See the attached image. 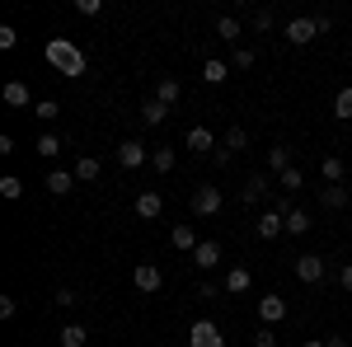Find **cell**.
<instances>
[{
    "label": "cell",
    "mask_w": 352,
    "mask_h": 347,
    "mask_svg": "<svg viewBox=\"0 0 352 347\" xmlns=\"http://www.w3.org/2000/svg\"><path fill=\"white\" fill-rule=\"evenodd\" d=\"M47 61H52L61 76H85V56L76 43H66V38H52L47 43Z\"/></svg>",
    "instance_id": "6da1fadb"
},
{
    "label": "cell",
    "mask_w": 352,
    "mask_h": 347,
    "mask_svg": "<svg viewBox=\"0 0 352 347\" xmlns=\"http://www.w3.org/2000/svg\"><path fill=\"white\" fill-rule=\"evenodd\" d=\"M221 207H226V197H221V188L202 183L197 192H192V216H217Z\"/></svg>",
    "instance_id": "7a4b0ae2"
},
{
    "label": "cell",
    "mask_w": 352,
    "mask_h": 347,
    "mask_svg": "<svg viewBox=\"0 0 352 347\" xmlns=\"http://www.w3.org/2000/svg\"><path fill=\"white\" fill-rule=\"evenodd\" d=\"M315 38H320L315 14H300V19H292V24H287V43H292V47H305V43H315Z\"/></svg>",
    "instance_id": "3957f363"
},
{
    "label": "cell",
    "mask_w": 352,
    "mask_h": 347,
    "mask_svg": "<svg viewBox=\"0 0 352 347\" xmlns=\"http://www.w3.org/2000/svg\"><path fill=\"white\" fill-rule=\"evenodd\" d=\"M132 287H136V291H146V295H155L164 287V272L155 263H136L132 267Z\"/></svg>",
    "instance_id": "277c9868"
},
{
    "label": "cell",
    "mask_w": 352,
    "mask_h": 347,
    "mask_svg": "<svg viewBox=\"0 0 352 347\" xmlns=\"http://www.w3.org/2000/svg\"><path fill=\"white\" fill-rule=\"evenodd\" d=\"M188 347H226V338H221V328L212 320H197L188 328Z\"/></svg>",
    "instance_id": "5b68a950"
},
{
    "label": "cell",
    "mask_w": 352,
    "mask_h": 347,
    "mask_svg": "<svg viewBox=\"0 0 352 347\" xmlns=\"http://www.w3.org/2000/svg\"><path fill=\"white\" fill-rule=\"evenodd\" d=\"M254 230H258V240H277V235H287V216L272 207V212H263L254 221Z\"/></svg>",
    "instance_id": "8992f818"
},
{
    "label": "cell",
    "mask_w": 352,
    "mask_h": 347,
    "mask_svg": "<svg viewBox=\"0 0 352 347\" xmlns=\"http://www.w3.org/2000/svg\"><path fill=\"white\" fill-rule=\"evenodd\" d=\"M296 277L305 282V287L324 282V258H320V254H300V258H296Z\"/></svg>",
    "instance_id": "52a82bcc"
},
{
    "label": "cell",
    "mask_w": 352,
    "mask_h": 347,
    "mask_svg": "<svg viewBox=\"0 0 352 347\" xmlns=\"http://www.w3.org/2000/svg\"><path fill=\"white\" fill-rule=\"evenodd\" d=\"M146 160H151V146H141V141H122L118 146V164L122 169H141Z\"/></svg>",
    "instance_id": "ba28073f"
},
{
    "label": "cell",
    "mask_w": 352,
    "mask_h": 347,
    "mask_svg": "<svg viewBox=\"0 0 352 347\" xmlns=\"http://www.w3.org/2000/svg\"><path fill=\"white\" fill-rule=\"evenodd\" d=\"M268 174H249V183L240 188V202L244 207H258V202H263V197H268Z\"/></svg>",
    "instance_id": "9c48e42d"
},
{
    "label": "cell",
    "mask_w": 352,
    "mask_h": 347,
    "mask_svg": "<svg viewBox=\"0 0 352 347\" xmlns=\"http://www.w3.org/2000/svg\"><path fill=\"white\" fill-rule=\"evenodd\" d=\"M160 212H164V197L155 192V188H146V192H136V216H141V221H155Z\"/></svg>",
    "instance_id": "30bf717a"
},
{
    "label": "cell",
    "mask_w": 352,
    "mask_h": 347,
    "mask_svg": "<svg viewBox=\"0 0 352 347\" xmlns=\"http://www.w3.org/2000/svg\"><path fill=\"white\" fill-rule=\"evenodd\" d=\"M258 320L268 324V328H272V324H282V320H287V300H282V295H263V300H258Z\"/></svg>",
    "instance_id": "8fae6325"
},
{
    "label": "cell",
    "mask_w": 352,
    "mask_h": 347,
    "mask_svg": "<svg viewBox=\"0 0 352 347\" xmlns=\"http://www.w3.org/2000/svg\"><path fill=\"white\" fill-rule=\"evenodd\" d=\"M184 146H188V150H197V155H217V150H221V146H217V136L207 132V127H192Z\"/></svg>",
    "instance_id": "7c38bea8"
},
{
    "label": "cell",
    "mask_w": 352,
    "mask_h": 347,
    "mask_svg": "<svg viewBox=\"0 0 352 347\" xmlns=\"http://www.w3.org/2000/svg\"><path fill=\"white\" fill-rule=\"evenodd\" d=\"M217 263H221V244L217 240H202L197 249H192V267H202V272H207V267H217Z\"/></svg>",
    "instance_id": "4fadbf2b"
},
{
    "label": "cell",
    "mask_w": 352,
    "mask_h": 347,
    "mask_svg": "<svg viewBox=\"0 0 352 347\" xmlns=\"http://www.w3.org/2000/svg\"><path fill=\"white\" fill-rule=\"evenodd\" d=\"M174 164H179V150H174V146H155V150H151V169H155V174H174Z\"/></svg>",
    "instance_id": "5bb4252c"
},
{
    "label": "cell",
    "mask_w": 352,
    "mask_h": 347,
    "mask_svg": "<svg viewBox=\"0 0 352 347\" xmlns=\"http://www.w3.org/2000/svg\"><path fill=\"white\" fill-rule=\"evenodd\" d=\"M169 244H174L179 254H192L202 240H197V230H192V225H174V230H169Z\"/></svg>",
    "instance_id": "9a60e30c"
},
{
    "label": "cell",
    "mask_w": 352,
    "mask_h": 347,
    "mask_svg": "<svg viewBox=\"0 0 352 347\" xmlns=\"http://www.w3.org/2000/svg\"><path fill=\"white\" fill-rule=\"evenodd\" d=\"M320 202H324L329 212H343V207H348V188L343 183H324L320 188Z\"/></svg>",
    "instance_id": "2e32d148"
},
{
    "label": "cell",
    "mask_w": 352,
    "mask_h": 347,
    "mask_svg": "<svg viewBox=\"0 0 352 347\" xmlns=\"http://www.w3.org/2000/svg\"><path fill=\"white\" fill-rule=\"evenodd\" d=\"M249 287H254V272H249V267H230V272H226V291L230 295H244Z\"/></svg>",
    "instance_id": "e0dca14e"
},
{
    "label": "cell",
    "mask_w": 352,
    "mask_h": 347,
    "mask_svg": "<svg viewBox=\"0 0 352 347\" xmlns=\"http://www.w3.org/2000/svg\"><path fill=\"white\" fill-rule=\"evenodd\" d=\"M0 99H5L10 108H28V85H24V80H5Z\"/></svg>",
    "instance_id": "ac0fdd59"
},
{
    "label": "cell",
    "mask_w": 352,
    "mask_h": 347,
    "mask_svg": "<svg viewBox=\"0 0 352 347\" xmlns=\"http://www.w3.org/2000/svg\"><path fill=\"white\" fill-rule=\"evenodd\" d=\"M164 117H169V108H164L160 99H146V104H141V122H146V127H164Z\"/></svg>",
    "instance_id": "d6986e66"
},
{
    "label": "cell",
    "mask_w": 352,
    "mask_h": 347,
    "mask_svg": "<svg viewBox=\"0 0 352 347\" xmlns=\"http://www.w3.org/2000/svg\"><path fill=\"white\" fill-rule=\"evenodd\" d=\"M56 338H61V347H85L89 343V328H85V324H61Z\"/></svg>",
    "instance_id": "ffe728a7"
},
{
    "label": "cell",
    "mask_w": 352,
    "mask_h": 347,
    "mask_svg": "<svg viewBox=\"0 0 352 347\" xmlns=\"http://www.w3.org/2000/svg\"><path fill=\"white\" fill-rule=\"evenodd\" d=\"M155 99H160L164 108H174L179 99H184V85H179V80H169V76H164V80L155 85Z\"/></svg>",
    "instance_id": "44dd1931"
},
{
    "label": "cell",
    "mask_w": 352,
    "mask_h": 347,
    "mask_svg": "<svg viewBox=\"0 0 352 347\" xmlns=\"http://www.w3.org/2000/svg\"><path fill=\"white\" fill-rule=\"evenodd\" d=\"M71 188H76V174H66V169H52V174H47V192H52V197H66Z\"/></svg>",
    "instance_id": "7402d4cb"
},
{
    "label": "cell",
    "mask_w": 352,
    "mask_h": 347,
    "mask_svg": "<svg viewBox=\"0 0 352 347\" xmlns=\"http://www.w3.org/2000/svg\"><path fill=\"white\" fill-rule=\"evenodd\" d=\"M320 174H324V183H343V174H348V164L338 160V155H324V160H320Z\"/></svg>",
    "instance_id": "603a6c76"
},
{
    "label": "cell",
    "mask_w": 352,
    "mask_h": 347,
    "mask_svg": "<svg viewBox=\"0 0 352 347\" xmlns=\"http://www.w3.org/2000/svg\"><path fill=\"white\" fill-rule=\"evenodd\" d=\"M287 235H292V240L310 235V216L300 212V207H292V212H287Z\"/></svg>",
    "instance_id": "cb8c5ba5"
},
{
    "label": "cell",
    "mask_w": 352,
    "mask_h": 347,
    "mask_svg": "<svg viewBox=\"0 0 352 347\" xmlns=\"http://www.w3.org/2000/svg\"><path fill=\"white\" fill-rule=\"evenodd\" d=\"M217 38L221 43H240V19H235V14H221L217 19Z\"/></svg>",
    "instance_id": "d4e9b609"
},
{
    "label": "cell",
    "mask_w": 352,
    "mask_h": 347,
    "mask_svg": "<svg viewBox=\"0 0 352 347\" xmlns=\"http://www.w3.org/2000/svg\"><path fill=\"white\" fill-rule=\"evenodd\" d=\"M202 80H207V85H226V80H230V66H226V61H217V56H212V61H207V66H202Z\"/></svg>",
    "instance_id": "484cf974"
},
{
    "label": "cell",
    "mask_w": 352,
    "mask_h": 347,
    "mask_svg": "<svg viewBox=\"0 0 352 347\" xmlns=\"http://www.w3.org/2000/svg\"><path fill=\"white\" fill-rule=\"evenodd\" d=\"M99 174H104V164L94 160V155H85V160H76V179H80V183H94Z\"/></svg>",
    "instance_id": "4316f807"
},
{
    "label": "cell",
    "mask_w": 352,
    "mask_h": 347,
    "mask_svg": "<svg viewBox=\"0 0 352 347\" xmlns=\"http://www.w3.org/2000/svg\"><path fill=\"white\" fill-rule=\"evenodd\" d=\"M38 155H43V160H56V155H61V136L43 132V136H38Z\"/></svg>",
    "instance_id": "83f0119b"
},
{
    "label": "cell",
    "mask_w": 352,
    "mask_h": 347,
    "mask_svg": "<svg viewBox=\"0 0 352 347\" xmlns=\"http://www.w3.org/2000/svg\"><path fill=\"white\" fill-rule=\"evenodd\" d=\"M0 197H5V202H19V197H24V179L5 174V179H0Z\"/></svg>",
    "instance_id": "f1b7e54d"
},
{
    "label": "cell",
    "mask_w": 352,
    "mask_h": 347,
    "mask_svg": "<svg viewBox=\"0 0 352 347\" xmlns=\"http://www.w3.org/2000/svg\"><path fill=\"white\" fill-rule=\"evenodd\" d=\"M268 169H272V174L292 169V150H287V146H272V150H268Z\"/></svg>",
    "instance_id": "f546056e"
},
{
    "label": "cell",
    "mask_w": 352,
    "mask_h": 347,
    "mask_svg": "<svg viewBox=\"0 0 352 347\" xmlns=\"http://www.w3.org/2000/svg\"><path fill=\"white\" fill-rule=\"evenodd\" d=\"M277 188H287V192H296V188H305V174H300L296 164H292V169H282V174H277Z\"/></svg>",
    "instance_id": "4dcf8cb0"
},
{
    "label": "cell",
    "mask_w": 352,
    "mask_h": 347,
    "mask_svg": "<svg viewBox=\"0 0 352 347\" xmlns=\"http://www.w3.org/2000/svg\"><path fill=\"white\" fill-rule=\"evenodd\" d=\"M333 117L352 122V85H348V89H338V99H333Z\"/></svg>",
    "instance_id": "1f68e13d"
},
{
    "label": "cell",
    "mask_w": 352,
    "mask_h": 347,
    "mask_svg": "<svg viewBox=\"0 0 352 347\" xmlns=\"http://www.w3.org/2000/svg\"><path fill=\"white\" fill-rule=\"evenodd\" d=\"M221 146H226V150H230V155H235V150H244V146H249V132H244V127H230V132H226V141H221Z\"/></svg>",
    "instance_id": "d6a6232c"
},
{
    "label": "cell",
    "mask_w": 352,
    "mask_h": 347,
    "mask_svg": "<svg viewBox=\"0 0 352 347\" xmlns=\"http://www.w3.org/2000/svg\"><path fill=\"white\" fill-rule=\"evenodd\" d=\"M56 113H61V108H56V99H38V104H33V117H43V122H52Z\"/></svg>",
    "instance_id": "836d02e7"
},
{
    "label": "cell",
    "mask_w": 352,
    "mask_h": 347,
    "mask_svg": "<svg viewBox=\"0 0 352 347\" xmlns=\"http://www.w3.org/2000/svg\"><path fill=\"white\" fill-rule=\"evenodd\" d=\"M230 66H235V71H249V66H254V47H235Z\"/></svg>",
    "instance_id": "e575fe53"
},
{
    "label": "cell",
    "mask_w": 352,
    "mask_h": 347,
    "mask_svg": "<svg viewBox=\"0 0 352 347\" xmlns=\"http://www.w3.org/2000/svg\"><path fill=\"white\" fill-rule=\"evenodd\" d=\"M76 10H80L85 19H99L104 14V0H76Z\"/></svg>",
    "instance_id": "d590c367"
},
{
    "label": "cell",
    "mask_w": 352,
    "mask_h": 347,
    "mask_svg": "<svg viewBox=\"0 0 352 347\" xmlns=\"http://www.w3.org/2000/svg\"><path fill=\"white\" fill-rule=\"evenodd\" d=\"M52 300H56V305H61V310H71V305H80V295L71 291V287H61V291H56Z\"/></svg>",
    "instance_id": "8d00e7d4"
},
{
    "label": "cell",
    "mask_w": 352,
    "mask_h": 347,
    "mask_svg": "<svg viewBox=\"0 0 352 347\" xmlns=\"http://www.w3.org/2000/svg\"><path fill=\"white\" fill-rule=\"evenodd\" d=\"M254 347H277V333H272L268 324H263V328H258V333H254Z\"/></svg>",
    "instance_id": "74e56055"
},
{
    "label": "cell",
    "mask_w": 352,
    "mask_h": 347,
    "mask_svg": "<svg viewBox=\"0 0 352 347\" xmlns=\"http://www.w3.org/2000/svg\"><path fill=\"white\" fill-rule=\"evenodd\" d=\"M14 43H19V33H14V24H0V47H5V52H10V47H14Z\"/></svg>",
    "instance_id": "f35d334b"
},
{
    "label": "cell",
    "mask_w": 352,
    "mask_h": 347,
    "mask_svg": "<svg viewBox=\"0 0 352 347\" xmlns=\"http://www.w3.org/2000/svg\"><path fill=\"white\" fill-rule=\"evenodd\" d=\"M14 310H19V300L14 295H0V320H14Z\"/></svg>",
    "instance_id": "ab89813d"
},
{
    "label": "cell",
    "mask_w": 352,
    "mask_h": 347,
    "mask_svg": "<svg viewBox=\"0 0 352 347\" xmlns=\"http://www.w3.org/2000/svg\"><path fill=\"white\" fill-rule=\"evenodd\" d=\"M254 28L268 33V28H272V10H254Z\"/></svg>",
    "instance_id": "60d3db41"
},
{
    "label": "cell",
    "mask_w": 352,
    "mask_h": 347,
    "mask_svg": "<svg viewBox=\"0 0 352 347\" xmlns=\"http://www.w3.org/2000/svg\"><path fill=\"white\" fill-rule=\"evenodd\" d=\"M338 287H343V291L352 295V263H343V267H338Z\"/></svg>",
    "instance_id": "b9f144b4"
},
{
    "label": "cell",
    "mask_w": 352,
    "mask_h": 347,
    "mask_svg": "<svg viewBox=\"0 0 352 347\" xmlns=\"http://www.w3.org/2000/svg\"><path fill=\"white\" fill-rule=\"evenodd\" d=\"M324 347H352L348 338H324Z\"/></svg>",
    "instance_id": "7bdbcfd3"
},
{
    "label": "cell",
    "mask_w": 352,
    "mask_h": 347,
    "mask_svg": "<svg viewBox=\"0 0 352 347\" xmlns=\"http://www.w3.org/2000/svg\"><path fill=\"white\" fill-rule=\"evenodd\" d=\"M300 347H324V338H305V343H300Z\"/></svg>",
    "instance_id": "ee69618b"
}]
</instances>
